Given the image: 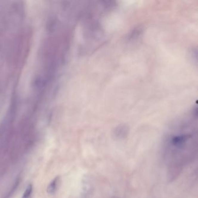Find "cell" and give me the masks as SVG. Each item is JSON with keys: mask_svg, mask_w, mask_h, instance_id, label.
Instances as JSON below:
<instances>
[{"mask_svg": "<svg viewBox=\"0 0 198 198\" xmlns=\"http://www.w3.org/2000/svg\"><path fill=\"white\" fill-rule=\"evenodd\" d=\"M191 138L188 134H182L174 136L170 140L171 145L174 147H181L183 146Z\"/></svg>", "mask_w": 198, "mask_h": 198, "instance_id": "1", "label": "cell"}, {"mask_svg": "<svg viewBox=\"0 0 198 198\" xmlns=\"http://www.w3.org/2000/svg\"><path fill=\"white\" fill-rule=\"evenodd\" d=\"M58 181V178H56L50 184V185H48V187H47V191L48 194H52L55 192V191L56 189V187H57Z\"/></svg>", "mask_w": 198, "mask_h": 198, "instance_id": "2", "label": "cell"}, {"mask_svg": "<svg viewBox=\"0 0 198 198\" xmlns=\"http://www.w3.org/2000/svg\"><path fill=\"white\" fill-rule=\"evenodd\" d=\"M33 192V186L32 184H30L27 186L26 189L25 190L22 198H30Z\"/></svg>", "mask_w": 198, "mask_h": 198, "instance_id": "3", "label": "cell"}]
</instances>
